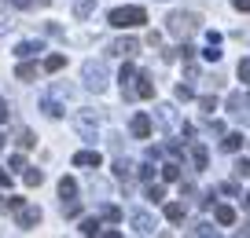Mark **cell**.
<instances>
[{
    "instance_id": "6da1fadb",
    "label": "cell",
    "mask_w": 250,
    "mask_h": 238,
    "mask_svg": "<svg viewBox=\"0 0 250 238\" xmlns=\"http://www.w3.org/2000/svg\"><path fill=\"white\" fill-rule=\"evenodd\" d=\"M203 30V18L195 15V11H173L169 18H166V33H173V37H191V33Z\"/></svg>"
},
{
    "instance_id": "7a4b0ae2",
    "label": "cell",
    "mask_w": 250,
    "mask_h": 238,
    "mask_svg": "<svg viewBox=\"0 0 250 238\" xmlns=\"http://www.w3.org/2000/svg\"><path fill=\"white\" fill-rule=\"evenodd\" d=\"M144 22H147L144 8H114L110 11V26H118V30H133V26H144Z\"/></svg>"
},
{
    "instance_id": "3957f363",
    "label": "cell",
    "mask_w": 250,
    "mask_h": 238,
    "mask_svg": "<svg viewBox=\"0 0 250 238\" xmlns=\"http://www.w3.org/2000/svg\"><path fill=\"white\" fill-rule=\"evenodd\" d=\"M81 77H85V88H92V92H103L107 88V66L103 62H85V70H81Z\"/></svg>"
},
{
    "instance_id": "277c9868",
    "label": "cell",
    "mask_w": 250,
    "mask_h": 238,
    "mask_svg": "<svg viewBox=\"0 0 250 238\" xmlns=\"http://www.w3.org/2000/svg\"><path fill=\"white\" fill-rule=\"evenodd\" d=\"M74 125H78L81 139H88V143H96V132H100V117H96V110H81V114L74 117Z\"/></svg>"
},
{
    "instance_id": "5b68a950",
    "label": "cell",
    "mask_w": 250,
    "mask_h": 238,
    "mask_svg": "<svg viewBox=\"0 0 250 238\" xmlns=\"http://www.w3.org/2000/svg\"><path fill=\"white\" fill-rule=\"evenodd\" d=\"M15 213H19V216H15V227H22V231H33V227L41 223V209H37V205H26V201H22Z\"/></svg>"
},
{
    "instance_id": "8992f818",
    "label": "cell",
    "mask_w": 250,
    "mask_h": 238,
    "mask_svg": "<svg viewBox=\"0 0 250 238\" xmlns=\"http://www.w3.org/2000/svg\"><path fill=\"white\" fill-rule=\"evenodd\" d=\"M74 165H78V169H100L103 158H100V150H78L74 154Z\"/></svg>"
},
{
    "instance_id": "52a82bcc",
    "label": "cell",
    "mask_w": 250,
    "mask_h": 238,
    "mask_svg": "<svg viewBox=\"0 0 250 238\" xmlns=\"http://www.w3.org/2000/svg\"><path fill=\"white\" fill-rule=\"evenodd\" d=\"M129 132H133L136 139H147L151 136V117L147 114H136L133 121H129Z\"/></svg>"
},
{
    "instance_id": "ba28073f",
    "label": "cell",
    "mask_w": 250,
    "mask_h": 238,
    "mask_svg": "<svg viewBox=\"0 0 250 238\" xmlns=\"http://www.w3.org/2000/svg\"><path fill=\"white\" fill-rule=\"evenodd\" d=\"M133 95H140V99H155V81H151V73H140V77H136Z\"/></svg>"
},
{
    "instance_id": "9c48e42d",
    "label": "cell",
    "mask_w": 250,
    "mask_h": 238,
    "mask_svg": "<svg viewBox=\"0 0 250 238\" xmlns=\"http://www.w3.org/2000/svg\"><path fill=\"white\" fill-rule=\"evenodd\" d=\"M158 121H162L166 128L180 132V121H177V107H169V103H162V107H158Z\"/></svg>"
},
{
    "instance_id": "30bf717a",
    "label": "cell",
    "mask_w": 250,
    "mask_h": 238,
    "mask_svg": "<svg viewBox=\"0 0 250 238\" xmlns=\"http://www.w3.org/2000/svg\"><path fill=\"white\" fill-rule=\"evenodd\" d=\"M133 227H136V235H155V216H151V213H136Z\"/></svg>"
},
{
    "instance_id": "8fae6325",
    "label": "cell",
    "mask_w": 250,
    "mask_h": 238,
    "mask_svg": "<svg viewBox=\"0 0 250 238\" xmlns=\"http://www.w3.org/2000/svg\"><path fill=\"white\" fill-rule=\"evenodd\" d=\"M59 198H62V205H66V201H78V183H74L70 176L59 180Z\"/></svg>"
},
{
    "instance_id": "7c38bea8",
    "label": "cell",
    "mask_w": 250,
    "mask_h": 238,
    "mask_svg": "<svg viewBox=\"0 0 250 238\" xmlns=\"http://www.w3.org/2000/svg\"><path fill=\"white\" fill-rule=\"evenodd\" d=\"M213 220H217L221 227H228V223H235V209L232 205H213Z\"/></svg>"
},
{
    "instance_id": "4fadbf2b",
    "label": "cell",
    "mask_w": 250,
    "mask_h": 238,
    "mask_svg": "<svg viewBox=\"0 0 250 238\" xmlns=\"http://www.w3.org/2000/svg\"><path fill=\"white\" fill-rule=\"evenodd\" d=\"M136 48H140V40H136V37H122L110 52H118V55H136Z\"/></svg>"
},
{
    "instance_id": "5bb4252c",
    "label": "cell",
    "mask_w": 250,
    "mask_h": 238,
    "mask_svg": "<svg viewBox=\"0 0 250 238\" xmlns=\"http://www.w3.org/2000/svg\"><path fill=\"white\" fill-rule=\"evenodd\" d=\"M191 162H195V169H199V172H203L206 165H210V154H206V146H203V143H195V146H191Z\"/></svg>"
},
{
    "instance_id": "9a60e30c",
    "label": "cell",
    "mask_w": 250,
    "mask_h": 238,
    "mask_svg": "<svg viewBox=\"0 0 250 238\" xmlns=\"http://www.w3.org/2000/svg\"><path fill=\"white\" fill-rule=\"evenodd\" d=\"M37 52H44V48H41L37 40H22V44L15 48V55H19V59H30V55H37Z\"/></svg>"
},
{
    "instance_id": "2e32d148",
    "label": "cell",
    "mask_w": 250,
    "mask_h": 238,
    "mask_svg": "<svg viewBox=\"0 0 250 238\" xmlns=\"http://www.w3.org/2000/svg\"><path fill=\"white\" fill-rule=\"evenodd\" d=\"M96 11V0H74V15L78 18H88Z\"/></svg>"
},
{
    "instance_id": "e0dca14e",
    "label": "cell",
    "mask_w": 250,
    "mask_h": 238,
    "mask_svg": "<svg viewBox=\"0 0 250 238\" xmlns=\"http://www.w3.org/2000/svg\"><path fill=\"white\" fill-rule=\"evenodd\" d=\"M221 146H225L228 154H235V150H239V146H243V136H239V132H228V136L221 139Z\"/></svg>"
},
{
    "instance_id": "ac0fdd59",
    "label": "cell",
    "mask_w": 250,
    "mask_h": 238,
    "mask_svg": "<svg viewBox=\"0 0 250 238\" xmlns=\"http://www.w3.org/2000/svg\"><path fill=\"white\" fill-rule=\"evenodd\" d=\"M62 66H66V55H48V59H44V70H48V73H59Z\"/></svg>"
},
{
    "instance_id": "d6986e66",
    "label": "cell",
    "mask_w": 250,
    "mask_h": 238,
    "mask_svg": "<svg viewBox=\"0 0 250 238\" xmlns=\"http://www.w3.org/2000/svg\"><path fill=\"white\" fill-rule=\"evenodd\" d=\"M166 220L180 223V220H184V205H180V201H169V205H166Z\"/></svg>"
},
{
    "instance_id": "ffe728a7",
    "label": "cell",
    "mask_w": 250,
    "mask_h": 238,
    "mask_svg": "<svg viewBox=\"0 0 250 238\" xmlns=\"http://www.w3.org/2000/svg\"><path fill=\"white\" fill-rule=\"evenodd\" d=\"M81 235H100V216H85L81 220Z\"/></svg>"
},
{
    "instance_id": "44dd1931",
    "label": "cell",
    "mask_w": 250,
    "mask_h": 238,
    "mask_svg": "<svg viewBox=\"0 0 250 238\" xmlns=\"http://www.w3.org/2000/svg\"><path fill=\"white\" fill-rule=\"evenodd\" d=\"M114 176L118 180H129V176H133V165L125 162V158H118V162H114Z\"/></svg>"
},
{
    "instance_id": "7402d4cb",
    "label": "cell",
    "mask_w": 250,
    "mask_h": 238,
    "mask_svg": "<svg viewBox=\"0 0 250 238\" xmlns=\"http://www.w3.org/2000/svg\"><path fill=\"white\" fill-rule=\"evenodd\" d=\"M15 77L19 81H33V77H37V66H33V62H22V66L15 70Z\"/></svg>"
},
{
    "instance_id": "603a6c76",
    "label": "cell",
    "mask_w": 250,
    "mask_h": 238,
    "mask_svg": "<svg viewBox=\"0 0 250 238\" xmlns=\"http://www.w3.org/2000/svg\"><path fill=\"white\" fill-rule=\"evenodd\" d=\"M41 110H44L48 117H62V107H59L55 99H41Z\"/></svg>"
},
{
    "instance_id": "cb8c5ba5",
    "label": "cell",
    "mask_w": 250,
    "mask_h": 238,
    "mask_svg": "<svg viewBox=\"0 0 250 238\" xmlns=\"http://www.w3.org/2000/svg\"><path fill=\"white\" fill-rule=\"evenodd\" d=\"M162 180H166V183H173V180H180V165H162Z\"/></svg>"
},
{
    "instance_id": "d4e9b609",
    "label": "cell",
    "mask_w": 250,
    "mask_h": 238,
    "mask_svg": "<svg viewBox=\"0 0 250 238\" xmlns=\"http://www.w3.org/2000/svg\"><path fill=\"white\" fill-rule=\"evenodd\" d=\"M103 220L118 223V220H122V209H118V205H103Z\"/></svg>"
},
{
    "instance_id": "484cf974",
    "label": "cell",
    "mask_w": 250,
    "mask_h": 238,
    "mask_svg": "<svg viewBox=\"0 0 250 238\" xmlns=\"http://www.w3.org/2000/svg\"><path fill=\"white\" fill-rule=\"evenodd\" d=\"M22 180H26L30 187H37L41 180H44V172H41V169H26V176H22Z\"/></svg>"
},
{
    "instance_id": "4316f807",
    "label": "cell",
    "mask_w": 250,
    "mask_h": 238,
    "mask_svg": "<svg viewBox=\"0 0 250 238\" xmlns=\"http://www.w3.org/2000/svg\"><path fill=\"white\" fill-rule=\"evenodd\" d=\"M228 110H232V114H243V95H239V92L228 95Z\"/></svg>"
},
{
    "instance_id": "83f0119b",
    "label": "cell",
    "mask_w": 250,
    "mask_h": 238,
    "mask_svg": "<svg viewBox=\"0 0 250 238\" xmlns=\"http://www.w3.org/2000/svg\"><path fill=\"white\" fill-rule=\"evenodd\" d=\"M239 81L250 85V59H239Z\"/></svg>"
},
{
    "instance_id": "f1b7e54d",
    "label": "cell",
    "mask_w": 250,
    "mask_h": 238,
    "mask_svg": "<svg viewBox=\"0 0 250 238\" xmlns=\"http://www.w3.org/2000/svg\"><path fill=\"white\" fill-rule=\"evenodd\" d=\"M147 198H151V201H162V198H166V191H162L158 183H151V187H147Z\"/></svg>"
},
{
    "instance_id": "f546056e",
    "label": "cell",
    "mask_w": 250,
    "mask_h": 238,
    "mask_svg": "<svg viewBox=\"0 0 250 238\" xmlns=\"http://www.w3.org/2000/svg\"><path fill=\"white\" fill-rule=\"evenodd\" d=\"M235 176H250V162H243V158H239V162H235Z\"/></svg>"
},
{
    "instance_id": "4dcf8cb0",
    "label": "cell",
    "mask_w": 250,
    "mask_h": 238,
    "mask_svg": "<svg viewBox=\"0 0 250 238\" xmlns=\"http://www.w3.org/2000/svg\"><path fill=\"white\" fill-rule=\"evenodd\" d=\"M177 52H180V59H184V62H191V55H195V48H191V44H180Z\"/></svg>"
},
{
    "instance_id": "1f68e13d",
    "label": "cell",
    "mask_w": 250,
    "mask_h": 238,
    "mask_svg": "<svg viewBox=\"0 0 250 238\" xmlns=\"http://www.w3.org/2000/svg\"><path fill=\"white\" fill-rule=\"evenodd\" d=\"M37 139H33V132H19V146H33Z\"/></svg>"
},
{
    "instance_id": "d6a6232c",
    "label": "cell",
    "mask_w": 250,
    "mask_h": 238,
    "mask_svg": "<svg viewBox=\"0 0 250 238\" xmlns=\"http://www.w3.org/2000/svg\"><path fill=\"white\" fill-rule=\"evenodd\" d=\"M191 95H195V92H191V88H188V85H177V99H184V103H188V99H191Z\"/></svg>"
},
{
    "instance_id": "836d02e7",
    "label": "cell",
    "mask_w": 250,
    "mask_h": 238,
    "mask_svg": "<svg viewBox=\"0 0 250 238\" xmlns=\"http://www.w3.org/2000/svg\"><path fill=\"white\" fill-rule=\"evenodd\" d=\"M133 73H136V70L129 66V62H125V66H122V77H118V81H122V85H125V81H133Z\"/></svg>"
},
{
    "instance_id": "e575fe53",
    "label": "cell",
    "mask_w": 250,
    "mask_h": 238,
    "mask_svg": "<svg viewBox=\"0 0 250 238\" xmlns=\"http://www.w3.org/2000/svg\"><path fill=\"white\" fill-rule=\"evenodd\" d=\"M191 235H217V227H210V223H199V227L191 231Z\"/></svg>"
},
{
    "instance_id": "d590c367",
    "label": "cell",
    "mask_w": 250,
    "mask_h": 238,
    "mask_svg": "<svg viewBox=\"0 0 250 238\" xmlns=\"http://www.w3.org/2000/svg\"><path fill=\"white\" fill-rule=\"evenodd\" d=\"M199 103H203V110H217V99H213V95H203Z\"/></svg>"
},
{
    "instance_id": "8d00e7d4",
    "label": "cell",
    "mask_w": 250,
    "mask_h": 238,
    "mask_svg": "<svg viewBox=\"0 0 250 238\" xmlns=\"http://www.w3.org/2000/svg\"><path fill=\"white\" fill-rule=\"evenodd\" d=\"M8 4H11V8H19V11H26V8L33 4V0H8Z\"/></svg>"
},
{
    "instance_id": "74e56055",
    "label": "cell",
    "mask_w": 250,
    "mask_h": 238,
    "mask_svg": "<svg viewBox=\"0 0 250 238\" xmlns=\"http://www.w3.org/2000/svg\"><path fill=\"white\" fill-rule=\"evenodd\" d=\"M232 4H235V11H247L250 15V0H232Z\"/></svg>"
},
{
    "instance_id": "f35d334b",
    "label": "cell",
    "mask_w": 250,
    "mask_h": 238,
    "mask_svg": "<svg viewBox=\"0 0 250 238\" xmlns=\"http://www.w3.org/2000/svg\"><path fill=\"white\" fill-rule=\"evenodd\" d=\"M8 114H11V110H8V103H4V99H0V125H4V121H8Z\"/></svg>"
},
{
    "instance_id": "ab89813d",
    "label": "cell",
    "mask_w": 250,
    "mask_h": 238,
    "mask_svg": "<svg viewBox=\"0 0 250 238\" xmlns=\"http://www.w3.org/2000/svg\"><path fill=\"white\" fill-rule=\"evenodd\" d=\"M4 30H11V18L8 15H0V33H4Z\"/></svg>"
},
{
    "instance_id": "60d3db41",
    "label": "cell",
    "mask_w": 250,
    "mask_h": 238,
    "mask_svg": "<svg viewBox=\"0 0 250 238\" xmlns=\"http://www.w3.org/2000/svg\"><path fill=\"white\" fill-rule=\"evenodd\" d=\"M0 187H11V176H8L4 169H0Z\"/></svg>"
},
{
    "instance_id": "b9f144b4",
    "label": "cell",
    "mask_w": 250,
    "mask_h": 238,
    "mask_svg": "<svg viewBox=\"0 0 250 238\" xmlns=\"http://www.w3.org/2000/svg\"><path fill=\"white\" fill-rule=\"evenodd\" d=\"M239 201H243V209H250V191H247V194H243V198H239Z\"/></svg>"
},
{
    "instance_id": "7bdbcfd3",
    "label": "cell",
    "mask_w": 250,
    "mask_h": 238,
    "mask_svg": "<svg viewBox=\"0 0 250 238\" xmlns=\"http://www.w3.org/2000/svg\"><path fill=\"white\" fill-rule=\"evenodd\" d=\"M0 209H8V198H4V194H0Z\"/></svg>"
},
{
    "instance_id": "ee69618b",
    "label": "cell",
    "mask_w": 250,
    "mask_h": 238,
    "mask_svg": "<svg viewBox=\"0 0 250 238\" xmlns=\"http://www.w3.org/2000/svg\"><path fill=\"white\" fill-rule=\"evenodd\" d=\"M247 107H250V99H247Z\"/></svg>"
}]
</instances>
